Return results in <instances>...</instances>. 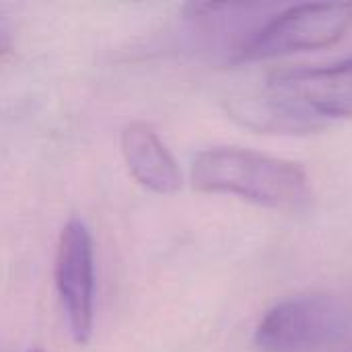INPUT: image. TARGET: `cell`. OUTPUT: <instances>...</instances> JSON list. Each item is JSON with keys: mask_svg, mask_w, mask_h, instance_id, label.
<instances>
[{"mask_svg": "<svg viewBox=\"0 0 352 352\" xmlns=\"http://www.w3.org/2000/svg\"><path fill=\"white\" fill-rule=\"evenodd\" d=\"M29 352H43V351H39V349H31Z\"/></svg>", "mask_w": 352, "mask_h": 352, "instance_id": "cell-8", "label": "cell"}, {"mask_svg": "<svg viewBox=\"0 0 352 352\" xmlns=\"http://www.w3.org/2000/svg\"><path fill=\"white\" fill-rule=\"evenodd\" d=\"M349 320V309L332 295L291 297L262 318L254 344L262 352L316 351L342 336Z\"/></svg>", "mask_w": 352, "mask_h": 352, "instance_id": "cell-4", "label": "cell"}, {"mask_svg": "<svg viewBox=\"0 0 352 352\" xmlns=\"http://www.w3.org/2000/svg\"><path fill=\"white\" fill-rule=\"evenodd\" d=\"M120 144L124 161L140 186L157 194H175L182 188L177 161L148 124L130 122L122 130Z\"/></svg>", "mask_w": 352, "mask_h": 352, "instance_id": "cell-6", "label": "cell"}, {"mask_svg": "<svg viewBox=\"0 0 352 352\" xmlns=\"http://www.w3.org/2000/svg\"><path fill=\"white\" fill-rule=\"evenodd\" d=\"M56 287L72 338L89 342L95 320V252L87 225L78 219L66 223L56 252Z\"/></svg>", "mask_w": 352, "mask_h": 352, "instance_id": "cell-5", "label": "cell"}, {"mask_svg": "<svg viewBox=\"0 0 352 352\" xmlns=\"http://www.w3.org/2000/svg\"><path fill=\"white\" fill-rule=\"evenodd\" d=\"M10 47V33L6 29V25L0 21V58L6 54V50Z\"/></svg>", "mask_w": 352, "mask_h": 352, "instance_id": "cell-7", "label": "cell"}, {"mask_svg": "<svg viewBox=\"0 0 352 352\" xmlns=\"http://www.w3.org/2000/svg\"><path fill=\"white\" fill-rule=\"evenodd\" d=\"M192 186L204 194H227L272 210H301L311 200L307 173L287 159L250 148L202 151L190 169Z\"/></svg>", "mask_w": 352, "mask_h": 352, "instance_id": "cell-1", "label": "cell"}, {"mask_svg": "<svg viewBox=\"0 0 352 352\" xmlns=\"http://www.w3.org/2000/svg\"><path fill=\"white\" fill-rule=\"evenodd\" d=\"M264 93L272 97L303 134L332 120L352 118V56L332 66L285 68L268 74Z\"/></svg>", "mask_w": 352, "mask_h": 352, "instance_id": "cell-2", "label": "cell"}, {"mask_svg": "<svg viewBox=\"0 0 352 352\" xmlns=\"http://www.w3.org/2000/svg\"><path fill=\"white\" fill-rule=\"evenodd\" d=\"M352 27V2H311L289 6L254 35L235 54V62H264L299 52L338 43Z\"/></svg>", "mask_w": 352, "mask_h": 352, "instance_id": "cell-3", "label": "cell"}]
</instances>
